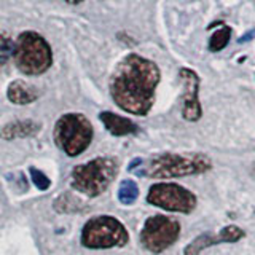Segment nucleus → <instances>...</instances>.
Segmentation results:
<instances>
[{
  "label": "nucleus",
  "mask_w": 255,
  "mask_h": 255,
  "mask_svg": "<svg viewBox=\"0 0 255 255\" xmlns=\"http://www.w3.org/2000/svg\"><path fill=\"white\" fill-rule=\"evenodd\" d=\"M6 98L11 104H16V106H27V104L37 101L38 91L35 90V86L24 82V80H14V82L8 85Z\"/></svg>",
  "instance_id": "11"
},
{
  "label": "nucleus",
  "mask_w": 255,
  "mask_h": 255,
  "mask_svg": "<svg viewBox=\"0 0 255 255\" xmlns=\"http://www.w3.org/2000/svg\"><path fill=\"white\" fill-rule=\"evenodd\" d=\"M180 235V223L177 219L167 215H151L143 223L140 231V243L147 251L161 254L177 241Z\"/></svg>",
  "instance_id": "7"
},
{
  "label": "nucleus",
  "mask_w": 255,
  "mask_h": 255,
  "mask_svg": "<svg viewBox=\"0 0 255 255\" xmlns=\"http://www.w3.org/2000/svg\"><path fill=\"white\" fill-rule=\"evenodd\" d=\"M40 129V125L32 122V120H18V122L8 123L0 131V137L5 140L21 139V137H30V135L37 134Z\"/></svg>",
  "instance_id": "13"
},
{
  "label": "nucleus",
  "mask_w": 255,
  "mask_h": 255,
  "mask_svg": "<svg viewBox=\"0 0 255 255\" xmlns=\"http://www.w3.org/2000/svg\"><path fill=\"white\" fill-rule=\"evenodd\" d=\"M244 236H246L244 230H241L236 225H228L225 228H222L217 235H212V233L199 235L185 247L183 254L185 255H199L204 249H207V247H211V246L220 244V243H238L239 239H243Z\"/></svg>",
  "instance_id": "10"
},
{
  "label": "nucleus",
  "mask_w": 255,
  "mask_h": 255,
  "mask_svg": "<svg viewBox=\"0 0 255 255\" xmlns=\"http://www.w3.org/2000/svg\"><path fill=\"white\" fill-rule=\"evenodd\" d=\"M254 35V30H251L249 32V34H247V35H243L241 38H239V43H243V42H246V40H251V37Z\"/></svg>",
  "instance_id": "18"
},
{
  "label": "nucleus",
  "mask_w": 255,
  "mask_h": 255,
  "mask_svg": "<svg viewBox=\"0 0 255 255\" xmlns=\"http://www.w3.org/2000/svg\"><path fill=\"white\" fill-rule=\"evenodd\" d=\"M118 171V163L110 156H99L72 171V187L86 196H99L109 188Z\"/></svg>",
  "instance_id": "4"
},
{
  "label": "nucleus",
  "mask_w": 255,
  "mask_h": 255,
  "mask_svg": "<svg viewBox=\"0 0 255 255\" xmlns=\"http://www.w3.org/2000/svg\"><path fill=\"white\" fill-rule=\"evenodd\" d=\"M67 3H70V5H77V3H82L83 0H66Z\"/></svg>",
  "instance_id": "19"
},
{
  "label": "nucleus",
  "mask_w": 255,
  "mask_h": 255,
  "mask_svg": "<svg viewBox=\"0 0 255 255\" xmlns=\"http://www.w3.org/2000/svg\"><path fill=\"white\" fill-rule=\"evenodd\" d=\"M101 122L106 126V129L112 135H128V134H134L137 132V125L131 122L129 118L120 117L114 112H101L99 114Z\"/></svg>",
  "instance_id": "12"
},
{
  "label": "nucleus",
  "mask_w": 255,
  "mask_h": 255,
  "mask_svg": "<svg viewBox=\"0 0 255 255\" xmlns=\"http://www.w3.org/2000/svg\"><path fill=\"white\" fill-rule=\"evenodd\" d=\"M254 175H255V167H254Z\"/></svg>",
  "instance_id": "20"
},
{
  "label": "nucleus",
  "mask_w": 255,
  "mask_h": 255,
  "mask_svg": "<svg viewBox=\"0 0 255 255\" xmlns=\"http://www.w3.org/2000/svg\"><path fill=\"white\" fill-rule=\"evenodd\" d=\"M30 177H32V182L35 183V187L38 190H48L51 185V180L48 179L42 171L35 169V167H30Z\"/></svg>",
  "instance_id": "17"
},
{
  "label": "nucleus",
  "mask_w": 255,
  "mask_h": 255,
  "mask_svg": "<svg viewBox=\"0 0 255 255\" xmlns=\"http://www.w3.org/2000/svg\"><path fill=\"white\" fill-rule=\"evenodd\" d=\"M13 61L24 75H42L53 64L51 46L37 32L26 30L13 43Z\"/></svg>",
  "instance_id": "3"
},
{
  "label": "nucleus",
  "mask_w": 255,
  "mask_h": 255,
  "mask_svg": "<svg viewBox=\"0 0 255 255\" xmlns=\"http://www.w3.org/2000/svg\"><path fill=\"white\" fill-rule=\"evenodd\" d=\"M139 198V187L134 180H123L118 188V199L125 206H131Z\"/></svg>",
  "instance_id": "14"
},
{
  "label": "nucleus",
  "mask_w": 255,
  "mask_h": 255,
  "mask_svg": "<svg viewBox=\"0 0 255 255\" xmlns=\"http://www.w3.org/2000/svg\"><path fill=\"white\" fill-rule=\"evenodd\" d=\"M231 38V27L230 26H222L217 32H214L211 40H209V50L212 53L222 51L230 43Z\"/></svg>",
  "instance_id": "15"
},
{
  "label": "nucleus",
  "mask_w": 255,
  "mask_h": 255,
  "mask_svg": "<svg viewBox=\"0 0 255 255\" xmlns=\"http://www.w3.org/2000/svg\"><path fill=\"white\" fill-rule=\"evenodd\" d=\"M161 78L153 61L131 53L118 62L110 78V94L117 106L128 114L143 117L153 107L155 91Z\"/></svg>",
  "instance_id": "1"
},
{
  "label": "nucleus",
  "mask_w": 255,
  "mask_h": 255,
  "mask_svg": "<svg viewBox=\"0 0 255 255\" xmlns=\"http://www.w3.org/2000/svg\"><path fill=\"white\" fill-rule=\"evenodd\" d=\"M212 167L209 156L203 153H163L151 156L139 171V175H145L150 179H174L185 177V175L203 174Z\"/></svg>",
  "instance_id": "2"
},
{
  "label": "nucleus",
  "mask_w": 255,
  "mask_h": 255,
  "mask_svg": "<svg viewBox=\"0 0 255 255\" xmlns=\"http://www.w3.org/2000/svg\"><path fill=\"white\" fill-rule=\"evenodd\" d=\"M147 201L151 206L169 212L190 214L196 207V196L185 187L177 183H153L148 190Z\"/></svg>",
  "instance_id": "8"
},
{
  "label": "nucleus",
  "mask_w": 255,
  "mask_h": 255,
  "mask_svg": "<svg viewBox=\"0 0 255 255\" xmlns=\"http://www.w3.org/2000/svg\"><path fill=\"white\" fill-rule=\"evenodd\" d=\"M179 80L182 83V117L187 122H198L203 115L201 104H199V77L195 70L182 67L179 70Z\"/></svg>",
  "instance_id": "9"
},
{
  "label": "nucleus",
  "mask_w": 255,
  "mask_h": 255,
  "mask_svg": "<svg viewBox=\"0 0 255 255\" xmlns=\"http://www.w3.org/2000/svg\"><path fill=\"white\" fill-rule=\"evenodd\" d=\"M10 54H13V42L6 32L0 30V67L10 58Z\"/></svg>",
  "instance_id": "16"
},
{
  "label": "nucleus",
  "mask_w": 255,
  "mask_h": 255,
  "mask_svg": "<svg viewBox=\"0 0 255 255\" xmlns=\"http://www.w3.org/2000/svg\"><path fill=\"white\" fill-rule=\"evenodd\" d=\"M93 125L83 114H66L54 125L53 137L67 156L82 155L93 140Z\"/></svg>",
  "instance_id": "5"
},
{
  "label": "nucleus",
  "mask_w": 255,
  "mask_h": 255,
  "mask_svg": "<svg viewBox=\"0 0 255 255\" xmlns=\"http://www.w3.org/2000/svg\"><path fill=\"white\" fill-rule=\"evenodd\" d=\"M128 231L118 219L99 215L85 223L82 230V246L86 249H112L128 244Z\"/></svg>",
  "instance_id": "6"
}]
</instances>
